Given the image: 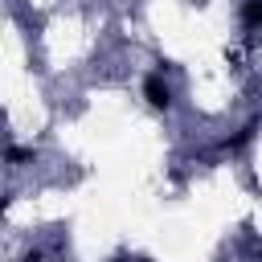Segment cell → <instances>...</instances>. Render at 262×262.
Instances as JSON below:
<instances>
[{
    "label": "cell",
    "instance_id": "2",
    "mask_svg": "<svg viewBox=\"0 0 262 262\" xmlns=\"http://www.w3.org/2000/svg\"><path fill=\"white\" fill-rule=\"evenodd\" d=\"M242 25L246 29H258L262 25V0H246L242 4Z\"/></svg>",
    "mask_w": 262,
    "mask_h": 262
},
{
    "label": "cell",
    "instance_id": "1",
    "mask_svg": "<svg viewBox=\"0 0 262 262\" xmlns=\"http://www.w3.org/2000/svg\"><path fill=\"white\" fill-rule=\"evenodd\" d=\"M143 90H147V102H151V106H168V86H164V78H160V74H151Z\"/></svg>",
    "mask_w": 262,
    "mask_h": 262
}]
</instances>
